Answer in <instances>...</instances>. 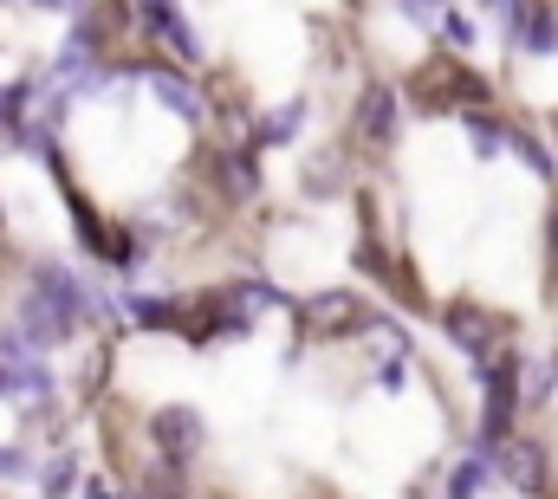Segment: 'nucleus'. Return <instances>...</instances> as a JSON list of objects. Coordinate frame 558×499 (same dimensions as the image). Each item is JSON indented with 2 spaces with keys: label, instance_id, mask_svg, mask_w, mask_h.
I'll list each match as a JSON object with an SVG mask.
<instances>
[{
  "label": "nucleus",
  "instance_id": "obj_1",
  "mask_svg": "<svg viewBox=\"0 0 558 499\" xmlns=\"http://www.w3.org/2000/svg\"><path fill=\"white\" fill-rule=\"evenodd\" d=\"M487 376V409H481V461H500L507 454V428H513V402H520V357H500Z\"/></svg>",
  "mask_w": 558,
  "mask_h": 499
},
{
  "label": "nucleus",
  "instance_id": "obj_2",
  "mask_svg": "<svg viewBox=\"0 0 558 499\" xmlns=\"http://www.w3.org/2000/svg\"><path fill=\"white\" fill-rule=\"evenodd\" d=\"M149 435H156V448H162V467L195 461L202 441H208V428H202L195 409H156V415H149Z\"/></svg>",
  "mask_w": 558,
  "mask_h": 499
},
{
  "label": "nucleus",
  "instance_id": "obj_3",
  "mask_svg": "<svg viewBox=\"0 0 558 499\" xmlns=\"http://www.w3.org/2000/svg\"><path fill=\"white\" fill-rule=\"evenodd\" d=\"M72 331H78V318H65L46 292H26L20 299V338L33 351H59V344H72Z\"/></svg>",
  "mask_w": 558,
  "mask_h": 499
},
{
  "label": "nucleus",
  "instance_id": "obj_4",
  "mask_svg": "<svg viewBox=\"0 0 558 499\" xmlns=\"http://www.w3.org/2000/svg\"><path fill=\"white\" fill-rule=\"evenodd\" d=\"M143 85H149V92H156V105H169L182 124H202V118H208L202 92H195V85H189L175 65H143Z\"/></svg>",
  "mask_w": 558,
  "mask_h": 499
},
{
  "label": "nucleus",
  "instance_id": "obj_5",
  "mask_svg": "<svg viewBox=\"0 0 558 499\" xmlns=\"http://www.w3.org/2000/svg\"><path fill=\"white\" fill-rule=\"evenodd\" d=\"M351 136H357L364 149H384V143L397 136V85H371V92H364Z\"/></svg>",
  "mask_w": 558,
  "mask_h": 499
},
{
  "label": "nucleus",
  "instance_id": "obj_6",
  "mask_svg": "<svg viewBox=\"0 0 558 499\" xmlns=\"http://www.w3.org/2000/svg\"><path fill=\"white\" fill-rule=\"evenodd\" d=\"M441 325H448L454 351H468V357L487 370V357H481V351H487V338H494V318H487L481 305H468V299H461V305H448V318H441Z\"/></svg>",
  "mask_w": 558,
  "mask_h": 499
},
{
  "label": "nucleus",
  "instance_id": "obj_7",
  "mask_svg": "<svg viewBox=\"0 0 558 499\" xmlns=\"http://www.w3.org/2000/svg\"><path fill=\"white\" fill-rule=\"evenodd\" d=\"M305 325H318V331H357L364 305L351 292H318V299H305Z\"/></svg>",
  "mask_w": 558,
  "mask_h": 499
},
{
  "label": "nucleus",
  "instance_id": "obj_8",
  "mask_svg": "<svg viewBox=\"0 0 558 499\" xmlns=\"http://www.w3.org/2000/svg\"><path fill=\"white\" fill-rule=\"evenodd\" d=\"M500 467H507V480H513L520 494H533V487L546 480V454H539V441H507Z\"/></svg>",
  "mask_w": 558,
  "mask_h": 499
},
{
  "label": "nucleus",
  "instance_id": "obj_9",
  "mask_svg": "<svg viewBox=\"0 0 558 499\" xmlns=\"http://www.w3.org/2000/svg\"><path fill=\"white\" fill-rule=\"evenodd\" d=\"M513 26H520V46L526 52H558V13L553 7H513Z\"/></svg>",
  "mask_w": 558,
  "mask_h": 499
},
{
  "label": "nucleus",
  "instance_id": "obj_10",
  "mask_svg": "<svg viewBox=\"0 0 558 499\" xmlns=\"http://www.w3.org/2000/svg\"><path fill=\"white\" fill-rule=\"evenodd\" d=\"M221 182H234V202H254L260 195V162L247 149H228L221 156Z\"/></svg>",
  "mask_w": 558,
  "mask_h": 499
},
{
  "label": "nucleus",
  "instance_id": "obj_11",
  "mask_svg": "<svg viewBox=\"0 0 558 499\" xmlns=\"http://www.w3.org/2000/svg\"><path fill=\"white\" fill-rule=\"evenodd\" d=\"M468 136H474V156H500V149H513V124H500V118H468Z\"/></svg>",
  "mask_w": 558,
  "mask_h": 499
},
{
  "label": "nucleus",
  "instance_id": "obj_12",
  "mask_svg": "<svg viewBox=\"0 0 558 499\" xmlns=\"http://www.w3.org/2000/svg\"><path fill=\"white\" fill-rule=\"evenodd\" d=\"M299 124H305V98H286L274 118L260 124V143H292V136H299Z\"/></svg>",
  "mask_w": 558,
  "mask_h": 499
},
{
  "label": "nucleus",
  "instance_id": "obj_13",
  "mask_svg": "<svg viewBox=\"0 0 558 499\" xmlns=\"http://www.w3.org/2000/svg\"><path fill=\"white\" fill-rule=\"evenodd\" d=\"M72 487H78V461H72V454H52V461H46V474H39V494L65 499Z\"/></svg>",
  "mask_w": 558,
  "mask_h": 499
},
{
  "label": "nucleus",
  "instance_id": "obj_14",
  "mask_svg": "<svg viewBox=\"0 0 558 499\" xmlns=\"http://www.w3.org/2000/svg\"><path fill=\"white\" fill-rule=\"evenodd\" d=\"M487 467H494V461H481V454H474L468 467H454V480H448V499H474V494H481V480H487Z\"/></svg>",
  "mask_w": 558,
  "mask_h": 499
},
{
  "label": "nucleus",
  "instance_id": "obj_15",
  "mask_svg": "<svg viewBox=\"0 0 558 499\" xmlns=\"http://www.w3.org/2000/svg\"><path fill=\"white\" fill-rule=\"evenodd\" d=\"M441 39H448V46H454V52H468V46H474V39H481V33H474V26H468V13H454V7H448V13H441Z\"/></svg>",
  "mask_w": 558,
  "mask_h": 499
},
{
  "label": "nucleus",
  "instance_id": "obj_16",
  "mask_svg": "<svg viewBox=\"0 0 558 499\" xmlns=\"http://www.w3.org/2000/svg\"><path fill=\"white\" fill-rule=\"evenodd\" d=\"M513 149L526 156V169H533V175H553V156H546V143H533L526 130H513Z\"/></svg>",
  "mask_w": 558,
  "mask_h": 499
},
{
  "label": "nucleus",
  "instance_id": "obj_17",
  "mask_svg": "<svg viewBox=\"0 0 558 499\" xmlns=\"http://www.w3.org/2000/svg\"><path fill=\"white\" fill-rule=\"evenodd\" d=\"M325 182H338V162H331V156H318V162L305 169V195H331Z\"/></svg>",
  "mask_w": 558,
  "mask_h": 499
},
{
  "label": "nucleus",
  "instance_id": "obj_18",
  "mask_svg": "<svg viewBox=\"0 0 558 499\" xmlns=\"http://www.w3.org/2000/svg\"><path fill=\"white\" fill-rule=\"evenodd\" d=\"M33 474V454L26 448H0V480H26Z\"/></svg>",
  "mask_w": 558,
  "mask_h": 499
},
{
  "label": "nucleus",
  "instance_id": "obj_19",
  "mask_svg": "<svg viewBox=\"0 0 558 499\" xmlns=\"http://www.w3.org/2000/svg\"><path fill=\"white\" fill-rule=\"evenodd\" d=\"M143 499H182V480H175L169 467H156V474H149V487H143Z\"/></svg>",
  "mask_w": 558,
  "mask_h": 499
},
{
  "label": "nucleus",
  "instance_id": "obj_20",
  "mask_svg": "<svg viewBox=\"0 0 558 499\" xmlns=\"http://www.w3.org/2000/svg\"><path fill=\"white\" fill-rule=\"evenodd\" d=\"M546 234H553L546 241V259H553V272H558V208H553V221H546Z\"/></svg>",
  "mask_w": 558,
  "mask_h": 499
}]
</instances>
